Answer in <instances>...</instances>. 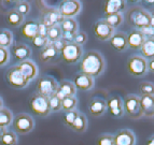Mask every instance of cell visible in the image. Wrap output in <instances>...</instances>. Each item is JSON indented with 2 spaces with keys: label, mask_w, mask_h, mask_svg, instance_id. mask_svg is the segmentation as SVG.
<instances>
[{
  "label": "cell",
  "mask_w": 154,
  "mask_h": 145,
  "mask_svg": "<svg viewBox=\"0 0 154 145\" xmlns=\"http://www.w3.org/2000/svg\"><path fill=\"white\" fill-rule=\"evenodd\" d=\"M144 41H146V37L138 29H133L127 35V44L131 50H140Z\"/></svg>",
  "instance_id": "obj_18"
},
{
  "label": "cell",
  "mask_w": 154,
  "mask_h": 145,
  "mask_svg": "<svg viewBox=\"0 0 154 145\" xmlns=\"http://www.w3.org/2000/svg\"><path fill=\"white\" fill-rule=\"evenodd\" d=\"M107 110L109 111V114L114 118H120L125 114L123 100L118 96L110 97L107 100Z\"/></svg>",
  "instance_id": "obj_12"
},
{
  "label": "cell",
  "mask_w": 154,
  "mask_h": 145,
  "mask_svg": "<svg viewBox=\"0 0 154 145\" xmlns=\"http://www.w3.org/2000/svg\"><path fill=\"white\" fill-rule=\"evenodd\" d=\"M83 56L82 46L78 45L75 42L66 43L64 50L62 51V60L67 65L78 64Z\"/></svg>",
  "instance_id": "obj_5"
},
{
  "label": "cell",
  "mask_w": 154,
  "mask_h": 145,
  "mask_svg": "<svg viewBox=\"0 0 154 145\" xmlns=\"http://www.w3.org/2000/svg\"><path fill=\"white\" fill-rule=\"evenodd\" d=\"M79 114L80 113L78 112L77 110L71 111V112H67L66 114L64 115V117H63V122H64V124L67 127L71 128L72 125H73V122L77 119V117L79 116Z\"/></svg>",
  "instance_id": "obj_36"
},
{
  "label": "cell",
  "mask_w": 154,
  "mask_h": 145,
  "mask_svg": "<svg viewBox=\"0 0 154 145\" xmlns=\"http://www.w3.org/2000/svg\"><path fill=\"white\" fill-rule=\"evenodd\" d=\"M5 81L10 87L14 89H23L28 86L29 81L15 67H11L5 73Z\"/></svg>",
  "instance_id": "obj_7"
},
{
  "label": "cell",
  "mask_w": 154,
  "mask_h": 145,
  "mask_svg": "<svg viewBox=\"0 0 154 145\" xmlns=\"http://www.w3.org/2000/svg\"><path fill=\"white\" fill-rule=\"evenodd\" d=\"M50 44L53 46V48H54L57 53H62V51L64 50L65 45H66V42L60 38V39H58V40H55V41H53V42H50Z\"/></svg>",
  "instance_id": "obj_44"
},
{
  "label": "cell",
  "mask_w": 154,
  "mask_h": 145,
  "mask_svg": "<svg viewBox=\"0 0 154 145\" xmlns=\"http://www.w3.org/2000/svg\"><path fill=\"white\" fill-rule=\"evenodd\" d=\"M124 8H125V1L123 0H109L103 5L106 17L116 14V13H121Z\"/></svg>",
  "instance_id": "obj_20"
},
{
  "label": "cell",
  "mask_w": 154,
  "mask_h": 145,
  "mask_svg": "<svg viewBox=\"0 0 154 145\" xmlns=\"http://www.w3.org/2000/svg\"><path fill=\"white\" fill-rule=\"evenodd\" d=\"M146 145H154V135H152V137H150L149 139H148Z\"/></svg>",
  "instance_id": "obj_49"
},
{
  "label": "cell",
  "mask_w": 154,
  "mask_h": 145,
  "mask_svg": "<svg viewBox=\"0 0 154 145\" xmlns=\"http://www.w3.org/2000/svg\"><path fill=\"white\" fill-rule=\"evenodd\" d=\"M116 145H135L136 144V137L134 132L129 129L119 130L113 137Z\"/></svg>",
  "instance_id": "obj_13"
},
{
  "label": "cell",
  "mask_w": 154,
  "mask_h": 145,
  "mask_svg": "<svg viewBox=\"0 0 154 145\" xmlns=\"http://www.w3.org/2000/svg\"><path fill=\"white\" fill-rule=\"evenodd\" d=\"M0 144L1 145H16L17 144V134L12 131L5 130V132L0 137Z\"/></svg>",
  "instance_id": "obj_33"
},
{
  "label": "cell",
  "mask_w": 154,
  "mask_h": 145,
  "mask_svg": "<svg viewBox=\"0 0 154 145\" xmlns=\"http://www.w3.org/2000/svg\"><path fill=\"white\" fill-rule=\"evenodd\" d=\"M139 89L142 96H154V84L151 82H142Z\"/></svg>",
  "instance_id": "obj_37"
},
{
  "label": "cell",
  "mask_w": 154,
  "mask_h": 145,
  "mask_svg": "<svg viewBox=\"0 0 154 145\" xmlns=\"http://www.w3.org/2000/svg\"><path fill=\"white\" fill-rule=\"evenodd\" d=\"M77 32H63L62 33V39L66 42V43H71L75 41V37Z\"/></svg>",
  "instance_id": "obj_45"
},
{
  "label": "cell",
  "mask_w": 154,
  "mask_h": 145,
  "mask_svg": "<svg viewBox=\"0 0 154 145\" xmlns=\"http://www.w3.org/2000/svg\"><path fill=\"white\" fill-rule=\"evenodd\" d=\"M148 71L154 73V58L150 59V61H148Z\"/></svg>",
  "instance_id": "obj_48"
},
{
  "label": "cell",
  "mask_w": 154,
  "mask_h": 145,
  "mask_svg": "<svg viewBox=\"0 0 154 145\" xmlns=\"http://www.w3.org/2000/svg\"><path fill=\"white\" fill-rule=\"evenodd\" d=\"M29 107L38 116L46 117L51 113L49 107V99L39 94H32L29 98Z\"/></svg>",
  "instance_id": "obj_4"
},
{
  "label": "cell",
  "mask_w": 154,
  "mask_h": 145,
  "mask_svg": "<svg viewBox=\"0 0 154 145\" xmlns=\"http://www.w3.org/2000/svg\"><path fill=\"white\" fill-rule=\"evenodd\" d=\"M81 2L78 0H66L58 7V12L63 18H73L81 11Z\"/></svg>",
  "instance_id": "obj_10"
},
{
  "label": "cell",
  "mask_w": 154,
  "mask_h": 145,
  "mask_svg": "<svg viewBox=\"0 0 154 145\" xmlns=\"http://www.w3.org/2000/svg\"><path fill=\"white\" fill-rule=\"evenodd\" d=\"M146 3H151V5H154V0H149V1H146Z\"/></svg>",
  "instance_id": "obj_53"
},
{
  "label": "cell",
  "mask_w": 154,
  "mask_h": 145,
  "mask_svg": "<svg viewBox=\"0 0 154 145\" xmlns=\"http://www.w3.org/2000/svg\"><path fill=\"white\" fill-rule=\"evenodd\" d=\"M107 111V101L101 98H93L88 103V112L94 117H99Z\"/></svg>",
  "instance_id": "obj_16"
},
{
  "label": "cell",
  "mask_w": 154,
  "mask_h": 145,
  "mask_svg": "<svg viewBox=\"0 0 154 145\" xmlns=\"http://www.w3.org/2000/svg\"><path fill=\"white\" fill-rule=\"evenodd\" d=\"M71 129L79 133H83L86 131V129H88V119H86V117H85L84 114L80 113L79 116L75 119V122H73Z\"/></svg>",
  "instance_id": "obj_29"
},
{
  "label": "cell",
  "mask_w": 154,
  "mask_h": 145,
  "mask_svg": "<svg viewBox=\"0 0 154 145\" xmlns=\"http://www.w3.org/2000/svg\"><path fill=\"white\" fill-rule=\"evenodd\" d=\"M3 107V101H2V99H1V97H0V110L2 109Z\"/></svg>",
  "instance_id": "obj_52"
},
{
  "label": "cell",
  "mask_w": 154,
  "mask_h": 145,
  "mask_svg": "<svg viewBox=\"0 0 154 145\" xmlns=\"http://www.w3.org/2000/svg\"><path fill=\"white\" fill-rule=\"evenodd\" d=\"M140 105H141L143 116H154V96H141L140 97Z\"/></svg>",
  "instance_id": "obj_23"
},
{
  "label": "cell",
  "mask_w": 154,
  "mask_h": 145,
  "mask_svg": "<svg viewBox=\"0 0 154 145\" xmlns=\"http://www.w3.org/2000/svg\"><path fill=\"white\" fill-rule=\"evenodd\" d=\"M9 60H10V53L8 48L0 46V67L5 66L9 62Z\"/></svg>",
  "instance_id": "obj_42"
},
{
  "label": "cell",
  "mask_w": 154,
  "mask_h": 145,
  "mask_svg": "<svg viewBox=\"0 0 154 145\" xmlns=\"http://www.w3.org/2000/svg\"><path fill=\"white\" fill-rule=\"evenodd\" d=\"M105 20L110 27H112L113 29H116L122 25V23H123L124 20V16L122 13H116V14H113V15L105 17Z\"/></svg>",
  "instance_id": "obj_31"
},
{
  "label": "cell",
  "mask_w": 154,
  "mask_h": 145,
  "mask_svg": "<svg viewBox=\"0 0 154 145\" xmlns=\"http://www.w3.org/2000/svg\"><path fill=\"white\" fill-rule=\"evenodd\" d=\"M59 27L63 32H78L79 25L75 18H64L62 23L59 24Z\"/></svg>",
  "instance_id": "obj_26"
},
{
  "label": "cell",
  "mask_w": 154,
  "mask_h": 145,
  "mask_svg": "<svg viewBox=\"0 0 154 145\" xmlns=\"http://www.w3.org/2000/svg\"><path fill=\"white\" fill-rule=\"evenodd\" d=\"M72 83L75 84V88L80 89V90H91L95 85L94 79L86 75V74L82 73V72H80V73H78L75 75Z\"/></svg>",
  "instance_id": "obj_17"
},
{
  "label": "cell",
  "mask_w": 154,
  "mask_h": 145,
  "mask_svg": "<svg viewBox=\"0 0 154 145\" xmlns=\"http://www.w3.org/2000/svg\"><path fill=\"white\" fill-rule=\"evenodd\" d=\"M124 113L131 119H138L143 116L141 105H140V98L136 95H127L123 100Z\"/></svg>",
  "instance_id": "obj_3"
},
{
  "label": "cell",
  "mask_w": 154,
  "mask_h": 145,
  "mask_svg": "<svg viewBox=\"0 0 154 145\" xmlns=\"http://www.w3.org/2000/svg\"><path fill=\"white\" fill-rule=\"evenodd\" d=\"M126 17H127L129 25H131L134 28L138 29V30L149 27L151 24L150 12H148L146 9L141 8V7H138V5L129 9Z\"/></svg>",
  "instance_id": "obj_2"
},
{
  "label": "cell",
  "mask_w": 154,
  "mask_h": 145,
  "mask_svg": "<svg viewBox=\"0 0 154 145\" xmlns=\"http://www.w3.org/2000/svg\"><path fill=\"white\" fill-rule=\"evenodd\" d=\"M13 43V35L10 30L7 29H1L0 30V46L7 48L11 46Z\"/></svg>",
  "instance_id": "obj_32"
},
{
  "label": "cell",
  "mask_w": 154,
  "mask_h": 145,
  "mask_svg": "<svg viewBox=\"0 0 154 145\" xmlns=\"http://www.w3.org/2000/svg\"><path fill=\"white\" fill-rule=\"evenodd\" d=\"M12 125L14 130L18 134H28L29 132H31V130L33 129L35 122H33V118L30 115L21 113V114L16 115L13 118Z\"/></svg>",
  "instance_id": "obj_8"
},
{
  "label": "cell",
  "mask_w": 154,
  "mask_h": 145,
  "mask_svg": "<svg viewBox=\"0 0 154 145\" xmlns=\"http://www.w3.org/2000/svg\"><path fill=\"white\" fill-rule=\"evenodd\" d=\"M48 32H49V28L44 26L43 24L39 23V29H38V35L44 38H48Z\"/></svg>",
  "instance_id": "obj_47"
},
{
  "label": "cell",
  "mask_w": 154,
  "mask_h": 145,
  "mask_svg": "<svg viewBox=\"0 0 154 145\" xmlns=\"http://www.w3.org/2000/svg\"><path fill=\"white\" fill-rule=\"evenodd\" d=\"M78 105V99L75 97H66L62 100V110L65 112L75 111Z\"/></svg>",
  "instance_id": "obj_34"
},
{
  "label": "cell",
  "mask_w": 154,
  "mask_h": 145,
  "mask_svg": "<svg viewBox=\"0 0 154 145\" xmlns=\"http://www.w3.org/2000/svg\"><path fill=\"white\" fill-rule=\"evenodd\" d=\"M127 70L133 77H142L148 73V61L139 55L131 56L127 60Z\"/></svg>",
  "instance_id": "obj_6"
},
{
  "label": "cell",
  "mask_w": 154,
  "mask_h": 145,
  "mask_svg": "<svg viewBox=\"0 0 154 145\" xmlns=\"http://www.w3.org/2000/svg\"><path fill=\"white\" fill-rule=\"evenodd\" d=\"M142 57L146 59L154 58V39H146L144 43L140 48Z\"/></svg>",
  "instance_id": "obj_27"
},
{
  "label": "cell",
  "mask_w": 154,
  "mask_h": 145,
  "mask_svg": "<svg viewBox=\"0 0 154 145\" xmlns=\"http://www.w3.org/2000/svg\"><path fill=\"white\" fill-rule=\"evenodd\" d=\"M31 43H32L33 46H36V47H39V48H43L45 47L48 44L50 43L48 38H44V37H41V36H36L35 38L31 40Z\"/></svg>",
  "instance_id": "obj_41"
},
{
  "label": "cell",
  "mask_w": 154,
  "mask_h": 145,
  "mask_svg": "<svg viewBox=\"0 0 154 145\" xmlns=\"http://www.w3.org/2000/svg\"><path fill=\"white\" fill-rule=\"evenodd\" d=\"M39 29V22L36 20H27L25 23L22 24L21 26V35L25 39L32 40L36 36H38Z\"/></svg>",
  "instance_id": "obj_19"
},
{
  "label": "cell",
  "mask_w": 154,
  "mask_h": 145,
  "mask_svg": "<svg viewBox=\"0 0 154 145\" xmlns=\"http://www.w3.org/2000/svg\"><path fill=\"white\" fill-rule=\"evenodd\" d=\"M93 30L96 38L100 41H110V39L116 33L114 29L106 23L105 20H98L93 26Z\"/></svg>",
  "instance_id": "obj_11"
},
{
  "label": "cell",
  "mask_w": 154,
  "mask_h": 145,
  "mask_svg": "<svg viewBox=\"0 0 154 145\" xmlns=\"http://www.w3.org/2000/svg\"><path fill=\"white\" fill-rule=\"evenodd\" d=\"M142 32L146 39H154V28L149 26V27H146V28H143L140 30Z\"/></svg>",
  "instance_id": "obj_46"
},
{
  "label": "cell",
  "mask_w": 154,
  "mask_h": 145,
  "mask_svg": "<svg viewBox=\"0 0 154 145\" xmlns=\"http://www.w3.org/2000/svg\"><path fill=\"white\" fill-rule=\"evenodd\" d=\"M56 55H57V52L55 51L54 48H53V46L49 43L45 47H43L41 51H40V53H39V59H40L42 62H50V61L53 60V59L56 57Z\"/></svg>",
  "instance_id": "obj_25"
},
{
  "label": "cell",
  "mask_w": 154,
  "mask_h": 145,
  "mask_svg": "<svg viewBox=\"0 0 154 145\" xmlns=\"http://www.w3.org/2000/svg\"><path fill=\"white\" fill-rule=\"evenodd\" d=\"M58 89L64 94L65 97H75V92H77V88H75V84L70 81H62L58 84Z\"/></svg>",
  "instance_id": "obj_28"
},
{
  "label": "cell",
  "mask_w": 154,
  "mask_h": 145,
  "mask_svg": "<svg viewBox=\"0 0 154 145\" xmlns=\"http://www.w3.org/2000/svg\"><path fill=\"white\" fill-rule=\"evenodd\" d=\"M64 18L60 16L58 10L56 9H51V10L46 11V12L43 13V15L41 17V22L39 23L43 24L44 26H46L48 28H51L55 25H59L62 23V20Z\"/></svg>",
  "instance_id": "obj_15"
},
{
  "label": "cell",
  "mask_w": 154,
  "mask_h": 145,
  "mask_svg": "<svg viewBox=\"0 0 154 145\" xmlns=\"http://www.w3.org/2000/svg\"><path fill=\"white\" fill-rule=\"evenodd\" d=\"M49 107L51 112H58L62 110V100H59L55 96L49 98Z\"/></svg>",
  "instance_id": "obj_39"
},
{
  "label": "cell",
  "mask_w": 154,
  "mask_h": 145,
  "mask_svg": "<svg viewBox=\"0 0 154 145\" xmlns=\"http://www.w3.org/2000/svg\"><path fill=\"white\" fill-rule=\"evenodd\" d=\"M57 88H58V83L52 77H40L37 82V94L41 95L48 99L54 96Z\"/></svg>",
  "instance_id": "obj_9"
},
{
  "label": "cell",
  "mask_w": 154,
  "mask_h": 145,
  "mask_svg": "<svg viewBox=\"0 0 154 145\" xmlns=\"http://www.w3.org/2000/svg\"><path fill=\"white\" fill-rule=\"evenodd\" d=\"M75 44L80 46H83L86 42H88V35L84 32V31H78L75 33V41H73Z\"/></svg>",
  "instance_id": "obj_43"
},
{
  "label": "cell",
  "mask_w": 154,
  "mask_h": 145,
  "mask_svg": "<svg viewBox=\"0 0 154 145\" xmlns=\"http://www.w3.org/2000/svg\"><path fill=\"white\" fill-rule=\"evenodd\" d=\"M12 55L18 61L28 60L31 55V50L24 43H17L12 47Z\"/></svg>",
  "instance_id": "obj_22"
},
{
  "label": "cell",
  "mask_w": 154,
  "mask_h": 145,
  "mask_svg": "<svg viewBox=\"0 0 154 145\" xmlns=\"http://www.w3.org/2000/svg\"><path fill=\"white\" fill-rule=\"evenodd\" d=\"M96 145H116L113 135L101 134L100 137H98L97 141H96Z\"/></svg>",
  "instance_id": "obj_40"
},
{
  "label": "cell",
  "mask_w": 154,
  "mask_h": 145,
  "mask_svg": "<svg viewBox=\"0 0 154 145\" xmlns=\"http://www.w3.org/2000/svg\"><path fill=\"white\" fill-rule=\"evenodd\" d=\"M15 10L17 11L21 15H23L24 17H25L26 15H28L29 14V11H30V5H29L27 1H20V2L16 3Z\"/></svg>",
  "instance_id": "obj_38"
},
{
  "label": "cell",
  "mask_w": 154,
  "mask_h": 145,
  "mask_svg": "<svg viewBox=\"0 0 154 145\" xmlns=\"http://www.w3.org/2000/svg\"><path fill=\"white\" fill-rule=\"evenodd\" d=\"M16 68L23 73V75L28 80L29 82L32 81L38 75V67L35 62L31 60H25L22 61L16 66Z\"/></svg>",
  "instance_id": "obj_14"
},
{
  "label": "cell",
  "mask_w": 154,
  "mask_h": 145,
  "mask_svg": "<svg viewBox=\"0 0 154 145\" xmlns=\"http://www.w3.org/2000/svg\"><path fill=\"white\" fill-rule=\"evenodd\" d=\"M13 114L10 110L2 107L0 110V127L7 128L13 122Z\"/></svg>",
  "instance_id": "obj_30"
},
{
  "label": "cell",
  "mask_w": 154,
  "mask_h": 145,
  "mask_svg": "<svg viewBox=\"0 0 154 145\" xmlns=\"http://www.w3.org/2000/svg\"><path fill=\"white\" fill-rule=\"evenodd\" d=\"M110 44L116 51L124 52L128 47L127 44V35L124 32H116L110 39Z\"/></svg>",
  "instance_id": "obj_21"
},
{
  "label": "cell",
  "mask_w": 154,
  "mask_h": 145,
  "mask_svg": "<svg viewBox=\"0 0 154 145\" xmlns=\"http://www.w3.org/2000/svg\"><path fill=\"white\" fill-rule=\"evenodd\" d=\"M80 69L82 73L95 79L101 75L106 70V61L99 52L90 51L82 56Z\"/></svg>",
  "instance_id": "obj_1"
},
{
  "label": "cell",
  "mask_w": 154,
  "mask_h": 145,
  "mask_svg": "<svg viewBox=\"0 0 154 145\" xmlns=\"http://www.w3.org/2000/svg\"><path fill=\"white\" fill-rule=\"evenodd\" d=\"M5 130H7V129H5V128H3V127H0V137H2V134L5 132Z\"/></svg>",
  "instance_id": "obj_51"
},
{
  "label": "cell",
  "mask_w": 154,
  "mask_h": 145,
  "mask_svg": "<svg viewBox=\"0 0 154 145\" xmlns=\"http://www.w3.org/2000/svg\"><path fill=\"white\" fill-rule=\"evenodd\" d=\"M150 16H151V24H150V26L154 28V10L150 13Z\"/></svg>",
  "instance_id": "obj_50"
},
{
  "label": "cell",
  "mask_w": 154,
  "mask_h": 145,
  "mask_svg": "<svg viewBox=\"0 0 154 145\" xmlns=\"http://www.w3.org/2000/svg\"><path fill=\"white\" fill-rule=\"evenodd\" d=\"M5 22L11 27H18L24 23V16L21 15L15 9H13L5 14Z\"/></svg>",
  "instance_id": "obj_24"
},
{
  "label": "cell",
  "mask_w": 154,
  "mask_h": 145,
  "mask_svg": "<svg viewBox=\"0 0 154 145\" xmlns=\"http://www.w3.org/2000/svg\"><path fill=\"white\" fill-rule=\"evenodd\" d=\"M62 29L59 27V25H55L51 28H49V32H48V40L49 42H53L55 40L62 38Z\"/></svg>",
  "instance_id": "obj_35"
}]
</instances>
